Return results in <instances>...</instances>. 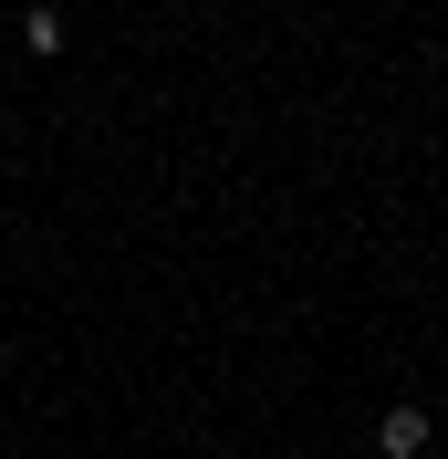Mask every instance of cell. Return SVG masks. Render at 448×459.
<instances>
[{"label":"cell","mask_w":448,"mask_h":459,"mask_svg":"<svg viewBox=\"0 0 448 459\" xmlns=\"http://www.w3.org/2000/svg\"><path fill=\"white\" fill-rule=\"evenodd\" d=\"M375 449L386 459H427V407H386L375 418Z\"/></svg>","instance_id":"1"},{"label":"cell","mask_w":448,"mask_h":459,"mask_svg":"<svg viewBox=\"0 0 448 459\" xmlns=\"http://www.w3.org/2000/svg\"><path fill=\"white\" fill-rule=\"evenodd\" d=\"M22 42H31V53H63V11H53V0H31V11H22Z\"/></svg>","instance_id":"2"}]
</instances>
